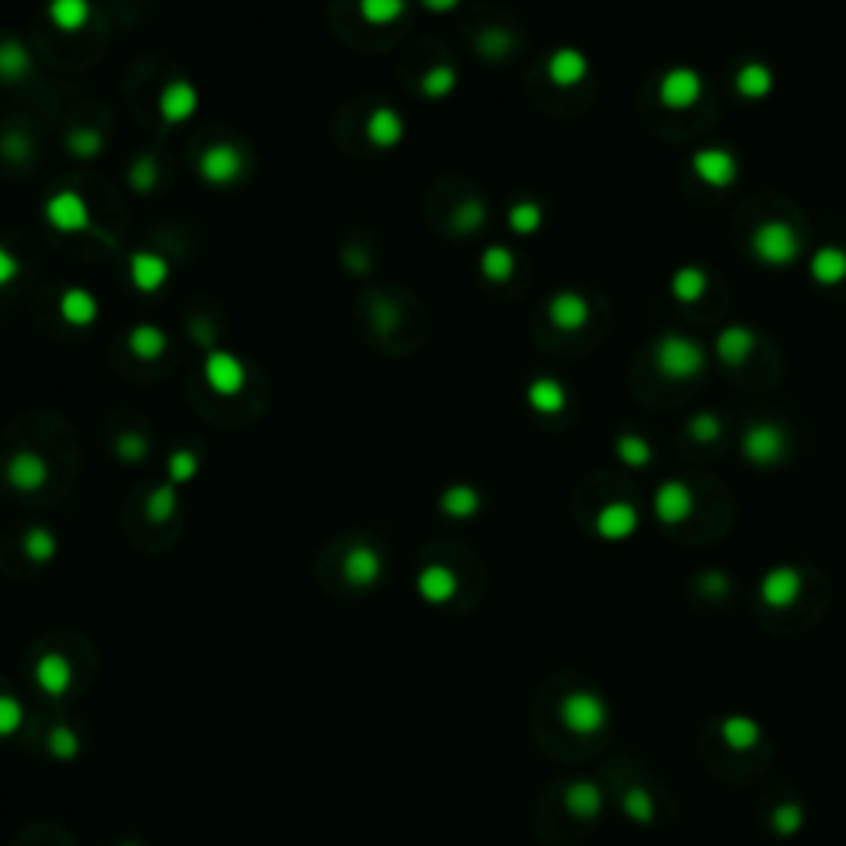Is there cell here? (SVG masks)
I'll use <instances>...</instances> for the list:
<instances>
[{"instance_id": "836d02e7", "label": "cell", "mask_w": 846, "mask_h": 846, "mask_svg": "<svg viewBox=\"0 0 846 846\" xmlns=\"http://www.w3.org/2000/svg\"><path fill=\"white\" fill-rule=\"evenodd\" d=\"M476 50L483 53V57H490V60H500L506 57L509 50H513V34L503 27H486L480 37H476Z\"/></svg>"}, {"instance_id": "8fae6325", "label": "cell", "mask_w": 846, "mask_h": 846, "mask_svg": "<svg viewBox=\"0 0 846 846\" xmlns=\"http://www.w3.org/2000/svg\"><path fill=\"white\" fill-rule=\"evenodd\" d=\"M592 318V305H589V298L579 295V291H559V295H552L549 298V321L556 324L559 331H579L585 328Z\"/></svg>"}, {"instance_id": "484cf974", "label": "cell", "mask_w": 846, "mask_h": 846, "mask_svg": "<svg viewBox=\"0 0 846 846\" xmlns=\"http://www.w3.org/2000/svg\"><path fill=\"white\" fill-rule=\"evenodd\" d=\"M34 73V57L20 40H0V80L17 83Z\"/></svg>"}, {"instance_id": "d6986e66", "label": "cell", "mask_w": 846, "mask_h": 846, "mask_svg": "<svg viewBox=\"0 0 846 846\" xmlns=\"http://www.w3.org/2000/svg\"><path fill=\"white\" fill-rule=\"evenodd\" d=\"M60 318L73 324V328H86V324H93L100 318V301L90 288H67L60 295Z\"/></svg>"}, {"instance_id": "b9f144b4", "label": "cell", "mask_w": 846, "mask_h": 846, "mask_svg": "<svg viewBox=\"0 0 846 846\" xmlns=\"http://www.w3.org/2000/svg\"><path fill=\"white\" fill-rule=\"evenodd\" d=\"M176 509V490L172 486H159V490L149 496V516L153 519H166Z\"/></svg>"}, {"instance_id": "1f68e13d", "label": "cell", "mask_w": 846, "mask_h": 846, "mask_svg": "<svg viewBox=\"0 0 846 846\" xmlns=\"http://www.w3.org/2000/svg\"><path fill=\"white\" fill-rule=\"evenodd\" d=\"M506 222H509V229H513L516 235H533V232L542 229V205L533 202V199L516 202L513 209H509Z\"/></svg>"}, {"instance_id": "7bdbcfd3", "label": "cell", "mask_w": 846, "mask_h": 846, "mask_svg": "<svg viewBox=\"0 0 846 846\" xmlns=\"http://www.w3.org/2000/svg\"><path fill=\"white\" fill-rule=\"evenodd\" d=\"M17 275H20V262H17V255L10 252L7 245H0V288L14 285Z\"/></svg>"}, {"instance_id": "f546056e", "label": "cell", "mask_w": 846, "mask_h": 846, "mask_svg": "<svg viewBox=\"0 0 846 846\" xmlns=\"http://www.w3.org/2000/svg\"><path fill=\"white\" fill-rule=\"evenodd\" d=\"M457 83H460V73L453 70L450 63H437V67H430L420 77V93L427 96V100H447V96L457 90Z\"/></svg>"}, {"instance_id": "f6af8a7d", "label": "cell", "mask_w": 846, "mask_h": 846, "mask_svg": "<svg viewBox=\"0 0 846 846\" xmlns=\"http://www.w3.org/2000/svg\"><path fill=\"white\" fill-rule=\"evenodd\" d=\"M374 569H377V556H374L371 549L351 552V572H357V576H371Z\"/></svg>"}, {"instance_id": "603a6c76", "label": "cell", "mask_w": 846, "mask_h": 846, "mask_svg": "<svg viewBox=\"0 0 846 846\" xmlns=\"http://www.w3.org/2000/svg\"><path fill=\"white\" fill-rule=\"evenodd\" d=\"M810 275L817 285L833 288L846 278V252L840 245H823L810 255Z\"/></svg>"}, {"instance_id": "4316f807", "label": "cell", "mask_w": 846, "mask_h": 846, "mask_svg": "<svg viewBox=\"0 0 846 846\" xmlns=\"http://www.w3.org/2000/svg\"><path fill=\"white\" fill-rule=\"evenodd\" d=\"M704 291H708V271L698 268V265L678 268L675 278H671V295H675L681 305H694V301H701Z\"/></svg>"}, {"instance_id": "8d00e7d4", "label": "cell", "mask_w": 846, "mask_h": 846, "mask_svg": "<svg viewBox=\"0 0 846 846\" xmlns=\"http://www.w3.org/2000/svg\"><path fill=\"white\" fill-rule=\"evenodd\" d=\"M67 149L80 159H93L103 153V136L96 129H73L67 136Z\"/></svg>"}, {"instance_id": "f35d334b", "label": "cell", "mask_w": 846, "mask_h": 846, "mask_svg": "<svg viewBox=\"0 0 846 846\" xmlns=\"http://www.w3.org/2000/svg\"><path fill=\"white\" fill-rule=\"evenodd\" d=\"M199 473V457H195L192 450H176L169 457V476L176 483H186V480H192V476Z\"/></svg>"}, {"instance_id": "e575fe53", "label": "cell", "mask_w": 846, "mask_h": 846, "mask_svg": "<svg viewBox=\"0 0 846 846\" xmlns=\"http://www.w3.org/2000/svg\"><path fill=\"white\" fill-rule=\"evenodd\" d=\"M486 222V205L480 199H466L457 205V212H453V229L470 235V232H480Z\"/></svg>"}, {"instance_id": "83f0119b", "label": "cell", "mask_w": 846, "mask_h": 846, "mask_svg": "<svg viewBox=\"0 0 846 846\" xmlns=\"http://www.w3.org/2000/svg\"><path fill=\"white\" fill-rule=\"evenodd\" d=\"M480 271L486 281H493V285H506V281L516 275V255L509 252L506 245H490L480 258Z\"/></svg>"}, {"instance_id": "9c48e42d", "label": "cell", "mask_w": 846, "mask_h": 846, "mask_svg": "<svg viewBox=\"0 0 846 846\" xmlns=\"http://www.w3.org/2000/svg\"><path fill=\"white\" fill-rule=\"evenodd\" d=\"M199 113V90L189 80H169L159 93V116L166 123L179 126L189 123V119Z\"/></svg>"}, {"instance_id": "c3c4849f", "label": "cell", "mask_w": 846, "mask_h": 846, "mask_svg": "<svg viewBox=\"0 0 846 846\" xmlns=\"http://www.w3.org/2000/svg\"><path fill=\"white\" fill-rule=\"evenodd\" d=\"M423 10H430V14H450V10H457L463 0H420Z\"/></svg>"}, {"instance_id": "d4e9b609", "label": "cell", "mask_w": 846, "mask_h": 846, "mask_svg": "<svg viewBox=\"0 0 846 846\" xmlns=\"http://www.w3.org/2000/svg\"><path fill=\"white\" fill-rule=\"evenodd\" d=\"M126 347H129V354L139 357V361H156V357L166 354L169 338H166V331H162L159 324L146 321V324H136V328L129 331Z\"/></svg>"}, {"instance_id": "e0dca14e", "label": "cell", "mask_w": 846, "mask_h": 846, "mask_svg": "<svg viewBox=\"0 0 846 846\" xmlns=\"http://www.w3.org/2000/svg\"><path fill=\"white\" fill-rule=\"evenodd\" d=\"M546 73L556 86H579L585 77H589V57L576 47H559L549 57Z\"/></svg>"}, {"instance_id": "52a82bcc", "label": "cell", "mask_w": 846, "mask_h": 846, "mask_svg": "<svg viewBox=\"0 0 846 846\" xmlns=\"http://www.w3.org/2000/svg\"><path fill=\"white\" fill-rule=\"evenodd\" d=\"M199 176L209 186H232L245 176V153L232 143H215L199 156Z\"/></svg>"}, {"instance_id": "ab89813d", "label": "cell", "mask_w": 846, "mask_h": 846, "mask_svg": "<svg viewBox=\"0 0 846 846\" xmlns=\"http://www.w3.org/2000/svg\"><path fill=\"white\" fill-rule=\"evenodd\" d=\"M116 453H119V460L136 463L149 453V443H146V437H139V433H123V437L116 440Z\"/></svg>"}, {"instance_id": "74e56055", "label": "cell", "mask_w": 846, "mask_h": 846, "mask_svg": "<svg viewBox=\"0 0 846 846\" xmlns=\"http://www.w3.org/2000/svg\"><path fill=\"white\" fill-rule=\"evenodd\" d=\"M757 737H761V731H757V724L751 718H728L724 721V741H728L731 747H751V744H757Z\"/></svg>"}, {"instance_id": "7a4b0ae2", "label": "cell", "mask_w": 846, "mask_h": 846, "mask_svg": "<svg viewBox=\"0 0 846 846\" xmlns=\"http://www.w3.org/2000/svg\"><path fill=\"white\" fill-rule=\"evenodd\" d=\"M751 252L757 255V262L784 268L800 255V235L784 219H767L751 235Z\"/></svg>"}, {"instance_id": "7c38bea8", "label": "cell", "mask_w": 846, "mask_h": 846, "mask_svg": "<svg viewBox=\"0 0 846 846\" xmlns=\"http://www.w3.org/2000/svg\"><path fill=\"white\" fill-rule=\"evenodd\" d=\"M691 509H694V496L688 490V483L668 480V483L658 486V493H655V516L665 526L685 523V519L691 516Z\"/></svg>"}, {"instance_id": "d6a6232c", "label": "cell", "mask_w": 846, "mask_h": 846, "mask_svg": "<svg viewBox=\"0 0 846 846\" xmlns=\"http://www.w3.org/2000/svg\"><path fill=\"white\" fill-rule=\"evenodd\" d=\"M440 506L447 509L450 516L466 519V516H473L476 509H480V493H476L473 486H450V490L443 493Z\"/></svg>"}, {"instance_id": "5b68a950", "label": "cell", "mask_w": 846, "mask_h": 846, "mask_svg": "<svg viewBox=\"0 0 846 846\" xmlns=\"http://www.w3.org/2000/svg\"><path fill=\"white\" fill-rule=\"evenodd\" d=\"M202 381L209 384L212 394L219 397H238L245 390L248 371L242 357L232 351H209L202 361Z\"/></svg>"}, {"instance_id": "f1b7e54d", "label": "cell", "mask_w": 846, "mask_h": 846, "mask_svg": "<svg viewBox=\"0 0 846 846\" xmlns=\"http://www.w3.org/2000/svg\"><path fill=\"white\" fill-rule=\"evenodd\" d=\"M357 14L371 27H390L407 14V0H357Z\"/></svg>"}, {"instance_id": "30bf717a", "label": "cell", "mask_w": 846, "mask_h": 846, "mask_svg": "<svg viewBox=\"0 0 846 846\" xmlns=\"http://www.w3.org/2000/svg\"><path fill=\"white\" fill-rule=\"evenodd\" d=\"M172 275V265L166 255L159 252H133L129 255V281L143 295H156L159 288H166Z\"/></svg>"}, {"instance_id": "60d3db41", "label": "cell", "mask_w": 846, "mask_h": 846, "mask_svg": "<svg viewBox=\"0 0 846 846\" xmlns=\"http://www.w3.org/2000/svg\"><path fill=\"white\" fill-rule=\"evenodd\" d=\"M129 182H133V189H139V192L153 189L156 186V159L153 156L139 159L133 166V172H129Z\"/></svg>"}, {"instance_id": "9a60e30c", "label": "cell", "mask_w": 846, "mask_h": 846, "mask_svg": "<svg viewBox=\"0 0 846 846\" xmlns=\"http://www.w3.org/2000/svg\"><path fill=\"white\" fill-rule=\"evenodd\" d=\"M754 351H757V334L747 328V324H731V328H724L718 334V341H714V354H718V361L728 367H741Z\"/></svg>"}, {"instance_id": "ac0fdd59", "label": "cell", "mask_w": 846, "mask_h": 846, "mask_svg": "<svg viewBox=\"0 0 846 846\" xmlns=\"http://www.w3.org/2000/svg\"><path fill=\"white\" fill-rule=\"evenodd\" d=\"M562 718L576 734H595L605 724V708L592 694H572L566 708H562Z\"/></svg>"}, {"instance_id": "5bb4252c", "label": "cell", "mask_w": 846, "mask_h": 846, "mask_svg": "<svg viewBox=\"0 0 846 846\" xmlns=\"http://www.w3.org/2000/svg\"><path fill=\"white\" fill-rule=\"evenodd\" d=\"M7 480L14 483L20 493H34L50 480V463L43 460L37 450H17L14 457H10Z\"/></svg>"}, {"instance_id": "bcb514c9", "label": "cell", "mask_w": 846, "mask_h": 846, "mask_svg": "<svg viewBox=\"0 0 846 846\" xmlns=\"http://www.w3.org/2000/svg\"><path fill=\"white\" fill-rule=\"evenodd\" d=\"M774 827H777V830H784V833L797 830V827H800V810H797V807H784V810H777Z\"/></svg>"}, {"instance_id": "cb8c5ba5", "label": "cell", "mask_w": 846, "mask_h": 846, "mask_svg": "<svg viewBox=\"0 0 846 846\" xmlns=\"http://www.w3.org/2000/svg\"><path fill=\"white\" fill-rule=\"evenodd\" d=\"M47 17L50 24L63 30V34H77L93 17V4L90 0H50L47 4Z\"/></svg>"}, {"instance_id": "7dc6e473", "label": "cell", "mask_w": 846, "mask_h": 846, "mask_svg": "<svg viewBox=\"0 0 846 846\" xmlns=\"http://www.w3.org/2000/svg\"><path fill=\"white\" fill-rule=\"evenodd\" d=\"M4 153L14 156V159H24V156H30V146H27V139L20 136V133H10L7 143H4Z\"/></svg>"}, {"instance_id": "6da1fadb", "label": "cell", "mask_w": 846, "mask_h": 846, "mask_svg": "<svg viewBox=\"0 0 846 846\" xmlns=\"http://www.w3.org/2000/svg\"><path fill=\"white\" fill-rule=\"evenodd\" d=\"M708 364L704 357V347L691 338H681V334H665L655 344V367L671 381H691L698 377Z\"/></svg>"}, {"instance_id": "44dd1931", "label": "cell", "mask_w": 846, "mask_h": 846, "mask_svg": "<svg viewBox=\"0 0 846 846\" xmlns=\"http://www.w3.org/2000/svg\"><path fill=\"white\" fill-rule=\"evenodd\" d=\"M734 90L744 100H767L774 93V70L761 60H747L741 70L734 73Z\"/></svg>"}, {"instance_id": "8992f818", "label": "cell", "mask_w": 846, "mask_h": 846, "mask_svg": "<svg viewBox=\"0 0 846 846\" xmlns=\"http://www.w3.org/2000/svg\"><path fill=\"white\" fill-rule=\"evenodd\" d=\"M704 96V80L698 70L691 67H671L665 77L658 83V100L665 110H691V106H698V100Z\"/></svg>"}, {"instance_id": "277c9868", "label": "cell", "mask_w": 846, "mask_h": 846, "mask_svg": "<svg viewBox=\"0 0 846 846\" xmlns=\"http://www.w3.org/2000/svg\"><path fill=\"white\" fill-rule=\"evenodd\" d=\"M741 450L754 466H774L787 453V430L774 420H757L744 430Z\"/></svg>"}, {"instance_id": "ee69618b", "label": "cell", "mask_w": 846, "mask_h": 846, "mask_svg": "<svg viewBox=\"0 0 846 846\" xmlns=\"http://www.w3.org/2000/svg\"><path fill=\"white\" fill-rule=\"evenodd\" d=\"M27 549H30V556L47 559L50 552H53V539H50V533H43V529H34V533L27 536Z\"/></svg>"}, {"instance_id": "7402d4cb", "label": "cell", "mask_w": 846, "mask_h": 846, "mask_svg": "<svg viewBox=\"0 0 846 846\" xmlns=\"http://www.w3.org/2000/svg\"><path fill=\"white\" fill-rule=\"evenodd\" d=\"M638 526V513L632 503H609L599 509V519H595V529H599L602 539H628Z\"/></svg>"}, {"instance_id": "3957f363", "label": "cell", "mask_w": 846, "mask_h": 846, "mask_svg": "<svg viewBox=\"0 0 846 846\" xmlns=\"http://www.w3.org/2000/svg\"><path fill=\"white\" fill-rule=\"evenodd\" d=\"M43 219L63 235H83L93 229V212L77 189H60L43 202Z\"/></svg>"}, {"instance_id": "4fadbf2b", "label": "cell", "mask_w": 846, "mask_h": 846, "mask_svg": "<svg viewBox=\"0 0 846 846\" xmlns=\"http://www.w3.org/2000/svg\"><path fill=\"white\" fill-rule=\"evenodd\" d=\"M364 133H367V143H371V146L394 149V146L404 143L407 123H404V116L394 110V106H377V110L367 116Z\"/></svg>"}, {"instance_id": "ffe728a7", "label": "cell", "mask_w": 846, "mask_h": 846, "mask_svg": "<svg viewBox=\"0 0 846 846\" xmlns=\"http://www.w3.org/2000/svg\"><path fill=\"white\" fill-rule=\"evenodd\" d=\"M761 595L767 605H774V609H787V605L797 602L800 595V572L790 569V566H780L774 572H767L764 582H761Z\"/></svg>"}, {"instance_id": "4dcf8cb0", "label": "cell", "mask_w": 846, "mask_h": 846, "mask_svg": "<svg viewBox=\"0 0 846 846\" xmlns=\"http://www.w3.org/2000/svg\"><path fill=\"white\" fill-rule=\"evenodd\" d=\"M615 453L625 466H648L652 463V443L642 433H622L615 440Z\"/></svg>"}, {"instance_id": "ba28073f", "label": "cell", "mask_w": 846, "mask_h": 846, "mask_svg": "<svg viewBox=\"0 0 846 846\" xmlns=\"http://www.w3.org/2000/svg\"><path fill=\"white\" fill-rule=\"evenodd\" d=\"M691 172L708 189H728L737 179V159L734 153H728V149H721V146L701 149V153L691 156Z\"/></svg>"}, {"instance_id": "2e32d148", "label": "cell", "mask_w": 846, "mask_h": 846, "mask_svg": "<svg viewBox=\"0 0 846 846\" xmlns=\"http://www.w3.org/2000/svg\"><path fill=\"white\" fill-rule=\"evenodd\" d=\"M526 400L539 417H559L569 404V390L562 381H556V377H536V381L526 387Z\"/></svg>"}, {"instance_id": "d590c367", "label": "cell", "mask_w": 846, "mask_h": 846, "mask_svg": "<svg viewBox=\"0 0 846 846\" xmlns=\"http://www.w3.org/2000/svg\"><path fill=\"white\" fill-rule=\"evenodd\" d=\"M688 433L694 443H718L721 433H724V423L718 414H711V410H701V414H694L688 423Z\"/></svg>"}]
</instances>
